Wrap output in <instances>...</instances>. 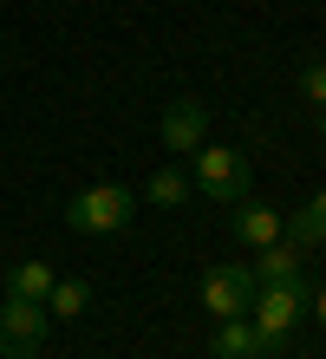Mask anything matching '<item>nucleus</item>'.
I'll use <instances>...</instances> for the list:
<instances>
[{"label":"nucleus","mask_w":326,"mask_h":359,"mask_svg":"<svg viewBox=\"0 0 326 359\" xmlns=\"http://www.w3.org/2000/svg\"><path fill=\"white\" fill-rule=\"evenodd\" d=\"M144 203H150V209H183V203H189V177L177 170V163L150 170V183H144Z\"/></svg>","instance_id":"nucleus-10"},{"label":"nucleus","mask_w":326,"mask_h":359,"mask_svg":"<svg viewBox=\"0 0 326 359\" xmlns=\"http://www.w3.org/2000/svg\"><path fill=\"white\" fill-rule=\"evenodd\" d=\"M163 144L177 157H196L209 144V104L203 98H177V104H163Z\"/></svg>","instance_id":"nucleus-6"},{"label":"nucleus","mask_w":326,"mask_h":359,"mask_svg":"<svg viewBox=\"0 0 326 359\" xmlns=\"http://www.w3.org/2000/svg\"><path fill=\"white\" fill-rule=\"evenodd\" d=\"M254 301V268L248 262H222L203 274V313L209 320H242Z\"/></svg>","instance_id":"nucleus-5"},{"label":"nucleus","mask_w":326,"mask_h":359,"mask_svg":"<svg viewBox=\"0 0 326 359\" xmlns=\"http://www.w3.org/2000/svg\"><path fill=\"white\" fill-rule=\"evenodd\" d=\"M300 313H307V281H274V287H254L248 320H254L261 353H268V359H280V353H287V333L300 327Z\"/></svg>","instance_id":"nucleus-1"},{"label":"nucleus","mask_w":326,"mask_h":359,"mask_svg":"<svg viewBox=\"0 0 326 359\" xmlns=\"http://www.w3.org/2000/svg\"><path fill=\"white\" fill-rule=\"evenodd\" d=\"M280 236L294 248H326V216L320 209H294V216H280Z\"/></svg>","instance_id":"nucleus-13"},{"label":"nucleus","mask_w":326,"mask_h":359,"mask_svg":"<svg viewBox=\"0 0 326 359\" xmlns=\"http://www.w3.org/2000/svg\"><path fill=\"white\" fill-rule=\"evenodd\" d=\"M196 189H203L209 203H242L248 196V157L222 151V144H203V151H196Z\"/></svg>","instance_id":"nucleus-4"},{"label":"nucleus","mask_w":326,"mask_h":359,"mask_svg":"<svg viewBox=\"0 0 326 359\" xmlns=\"http://www.w3.org/2000/svg\"><path fill=\"white\" fill-rule=\"evenodd\" d=\"M320 137H326V104H320Z\"/></svg>","instance_id":"nucleus-17"},{"label":"nucleus","mask_w":326,"mask_h":359,"mask_svg":"<svg viewBox=\"0 0 326 359\" xmlns=\"http://www.w3.org/2000/svg\"><path fill=\"white\" fill-rule=\"evenodd\" d=\"M307 307H313V320L326 327V287H320V294H307Z\"/></svg>","instance_id":"nucleus-15"},{"label":"nucleus","mask_w":326,"mask_h":359,"mask_svg":"<svg viewBox=\"0 0 326 359\" xmlns=\"http://www.w3.org/2000/svg\"><path fill=\"white\" fill-rule=\"evenodd\" d=\"M46 333H53L46 301H20V294L0 301V359H33L46 346Z\"/></svg>","instance_id":"nucleus-3"},{"label":"nucleus","mask_w":326,"mask_h":359,"mask_svg":"<svg viewBox=\"0 0 326 359\" xmlns=\"http://www.w3.org/2000/svg\"><path fill=\"white\" fill-rule=\"evenodd\" d=\"M85 307H92V281H53V294H46L53 320H79Z\"/></svg>","instance_id":"nucleus-12"},{"label":"nucleus","mask_w":326,"mask_h":359,"mask_svg":"<svg viewBox=\"0 0 326 359\" xmlns=\"http://www.w3.org/2000/svg\"><path fill=\"white\" fill-rule=\"evenodd\" d=\"M229 209H235V216H229V229H235V242H242V248H268V242H280V209L254 203V196L229 203Z\"/></svg>","instance_id":"nucleus-7"},{"label":"nucleus","mask_w":326,"mask_h":359,"mask_svg":"<svg viewBox=\"0 0 326 359\" xmlns=\"http://www.w3.org/2000/svg\"><path fill=\"white\" fill-rule=\"evenodd\" d=\"M130 216H137V189L124 183H92L65 203V222L79 236H118V229H130Z\"/></svg>","instance_id":"nucleus-2"},{"label":"nucleus","mask_w":326,"mask_h":359,"mask_svg":"<svg viewBox=\"0 0 326 359\" xmlns=\"http://www.w3.org/2000/svg\"><path fill=\"white\" fill-rule=\"evenodd\" d=\"M209 353H215V359H268V353H261V333H254V320H248V313H242V320H215Z\"/></svg>","instance_id":"nucleus-8"},{"label":"nucleus","mask_w":326,"mask_h":359,"mask_svg":"<svg viewBox=\"0 0 326 359\" xmlns=\"http://www.w3.org/2000/svg\"><path fill=\"white\" fill-rule=\"evenodd\" d=\"M300 98L326 104V59H307V66H300Z\"/></svg>","instance_id":"nucleus-14"},{"label":"nucleus","mask_w":326,"mask_h":359,"mask_svg":"<svg viewBox=\"0 0 326 359\" xmlns=\"http://www.w3.org/2000/svg\"><path fill=\"white\" fill-rule=\"evenodd\" d=\"M307 209H320V216H326V189H320V196H313V203H307Z\"/></svg>","instance_id":"nucleus-16"},{"label":"nucleus","mask_w":326,"mask_h":359,"mask_svg":"<svg viewBox=\"0 0 326 359\" xmlns=\"http://www.w3.org/2000/svg\"><path fill=\"white\" fill-rule=\"evenodd\" d=\"M274 281H300V248L280 236L261 248V262H254V287H274Z\"/></svg>","instance_id":"nucleus-9"},{"label":"nucleus","mask_w":326,"mask_h":359,"mask_svg":"<svg viewBox=\"0 0 326 359\" xmlns=\"http://www.w3.org/2000/svg\"><path fill=\"white\" fill-rule=\"evenodd\" d=\"M53 281H59V274H53L46 262H13V268H7V294H20V301H46Z\"/></svg>","instance_id":"nucleus-11"}]
</instances>
